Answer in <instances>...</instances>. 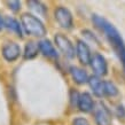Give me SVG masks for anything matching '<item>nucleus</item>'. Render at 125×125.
Instances as JSON below:
<instances>
[{
  "mask_svg": "<svg viewBox=\"0 0 125 125\" xmlns=\"http://www.w3.org/2000/svg\"><path fill=\"white\" fill-rule=\"evenodd\" d=\"M72 125H91L88 123L86 118H83V117H78L76 118L75 121L72 122Z\"/></svg>",
  "mask_w": 125,
  "mask_h": 125,
  "instance_id": "a211bd4d",
  "label": "nucleus"
},
{
  "mask_svg": "<svg viewBox=\"0 0 125 125\" xmlns=\"http://www.w3.org/2000/svg\"><path fill=\"white\" fill-rule=\"evenodd\" d=\"M28 5L30 6V8L32 9V10H34L36 13H38L39 15H45L46 14L45 5L42 4L40 1H29Z\"/></svg>",
  "mask_w": 125,
  "mask_h": 125,
  "instance_id": "dca6fc26",
  "label": "nucleus"
},
{
  "mask_svg": "<svg viewBox=\"0 0 125 125\" xmlns=\"http://www.w3.org/2000/svg\"><path fill=\"white\" fill-rule=\"evenodd\" d=\"M94 101L92 96L88 93H82L78 96V100H77V107L79 108L80 111L83 113H90L94 109Z\"/></svg>",
  "mask_w": 125,
  "mask_h": 125,
  "instance_id": "1a4fd4ad",
  "label": "nucleus"
},
{
  "mask_svg": "<svg viewBox=\"0 0 125 125\" xmlns=\"http://www.w3.org/2000/svg\"><path fill=\"white\" fill-rule=\"evenodd\" d=\"M4 27H6L8 30L13 31V32H15L19 37H22V28L20 25V23L16 21L15 19H13V17H5L4 19Z\"/></svg>",
  "mask_w": 125,
  "mask_h": 125,
  "instance_id": "ddd939ff",
  "label": "nucleus"
},
{
  "mask_svg": "<svg viewBox=\"0 0 125 125\" xmlns=\"http://www.w3.org/2000/svg\"><path fill=\"white\" fill-rule=\"evenodd\" d=\"M76 54L78 56V59H79L80 63H83L84 65L90 64L92 59V54H91V49H90V47H88V45L86 42H82V40H79L77 42Z\"/></svg>",
  "mask_w": 125,
  "mask_h": 125,
  "instance_id": "6e6552de",
  "label": "nucleus"
},
{
  "mask_svg": "<svg viewBox=\"0 0 125 125\" xmlns=\"http://www.w3.org/2000/svg\"><path fill=\"white\" fill-rule=\"evenodd\" d=\"M70 73H71L72 79L75 80L77 84H85L88 82V76L87 72L84 69L79 68V67H71L70 68Z\"/></svg>",
  "mask_w": 125,
  "mask_h": 125,
  "instance_id": "f8f14e48",
  "label": "nucleus"
},
{
  "mask_svg": "<svg viewBox=\"0 0 125 125\" xmlns=\"http://www.w3.org/2000/svg\"><path fill=\"white\" fill-rule=\"evenodd\" d=\"M94 116L98 125H111V113L101 101L94 106Z\"/></svg>",
  "mask_w": 125,
  "mask_h": 125,
  "instance_id": "7ed1b4c3",
  "label": "nucleus"
},
{
  "mask_svg": "<svg viewBox=\"0 0 125 125\" xmlns=\"http://www.w3.org/2000/svg\"><path fill=\"white\" fill-rule=\"evenodd\" d=\"M92 20L94 22L95 27L99 28L107 37L111 48L114 49L118 60L121 61L122 67H123V70H124L125 73V42L123 37H122V34L119 33V31L111 23L108 22L106 19H103L102 16L93 15Z\"/></svg>",
  "mask_w": 125,
  "mask_h": 125,
  "instance_id": "f257e3e1",
  "label": "nucleus"
},
{
  "mask_svg": "<svg viewBox=\"0 0 125 125\" xmlns=\"http://www.w3.org/2000/svg\"><path fill=\"white\" fill-rule=\"evenodd\" d=\"M88 84L96 96L101 98L104 95V80H101L96 76H92L88 78Z\"/></svg>",
  "mask_w": 125,
  "mask_h": 125,
  "instance_id": "9d476101",
  "label": "nucleus"
},
{
  "mask_svg": "<svg viewBox=\"0 0 125 125\" xmlns=\"http://www.w3.org/2000/svg\"><path fill=\"white\" fill-rule=\"evenodd\" d=\"M117 116L119 118H124L125 117V108L123 106H118L117 107Z\"/></svg>",
  "mask_w": 125,
  "mask_h": 125,
  "instance_id": "6ab92c4d",
  "label": "nucleus"
},
{
  "mask_svg": "<svg viewBox=\"0 0 125 125\" xmlns=\"http://www.w3.org/2000/svg\"><path fill=\"white\" fill-rule=\"evenodd\" d=\"M8 8H10L13 11H17L21 8V2L20 1H7Z\"/></svg>",
  "mask_w": 125,
  "mask_h": 125,
  "instance_id": "f3484780",
  "label": "nucleus"
},
{
  "mask_svg": "<svg viewBox=\"0 0 125 125\" xmlns=\"http://www.w3.org/2000/svg\"><path fill=\"white\" fill-rule=\"evenodd\" d=\"M21 54V47L16 42H7L2 47V56L8 62H13L19 59Z\"/></svg>",
  "mask_w": 125,
  "mask_h": 125,
  "instance_id": "0eeeda50",
  "label": "nucleus"
},
{
  "mask_svg": "<svg viewBox=\"0 0 125 125\" xmlns=\"http://www.w3.org/2000/svg\"><path fill=\"white\" fill-rule=\"evenodd\" d=\"M39 45V49L42 51V53L47 57H51V59H57V53L55 48H54L53 44L47 40V39H44L42 42H38Z\"/></svg>",
  "mask_w": 125,
  "mask_h": 125,
  "instance_id": "9b49d317",
  "label": "nucleus"
},
{
  "mask_svg": "<svg viewBox=\"0 0 125 125\" xmlns=\"http://www.w3.org/2000/svg\"><path fill=\"white\" fill-rule=\"evenodd\" d=\"M54 16H55V20L57 21V23L60 24V27L63 29H70L73 24L72 14L68 8L57 7L54 11Z\"/></svg>",
  "mask_w": 125,
  "mask_h": 125,
  "instance_id": "39448f33",
  "label": "nucleus"
},
{
  "mask_svg": "<svg viewBox=\"0 0 125 125\" xmlns=\"http://www.w3.org/2000/svg\"><path fill=\"white\" fill-rule=\"evenodd\" d=\"M39 51V45L38 42H27L25 45V48H24V59L27 60H30V59H33V57L37 56Z\"/></svg>",
  "mask_w": 125,
  "mask_h": 125,
  "instance_id": "4468645a",
  "label": "nucleus"
},
{
  "mask_svg": "<svg viewBox=\"0 0 125 125\" xmlns=\"http://www.w3.org/2000/svg\"><path fill=\"white\" fill-rule=\"evenodd\" d=\"M21 23L24 31L30 36L42 37L46 34V28L44 23L32 14H28V13L23 14L21 16Z\"/></svg>",
  "mask_w": 125,
  "mask_h": 125,
  "instance_id": "f03ea898",
  "label": "nucleus"
},
{
  "mask_svg": "<svg viewBox=\"0 0 125 125\" xmlns=\"http://www.w3.org/2000/svg\"><path fill=\"white\" fill-rule=\"evenodd\" d=\"M54 40H55V44L59 47V49L64 54V56H67L68 59H72L75 56V47L68 37H65L62 33H57L55 34Z\"/></svg>",
  "mask_w": 125,
  "mask_h": 125,
  "instance_id": "20e7f679",
  "label": "nucleus"
},
{
  "mask_svg": "<svg viewBox=\"0 0 125 125\" xmlns=\"http://www.w3.org/2000/svg\"><path fill=\"white\" fill-rule=\"evenodd\" d=\"M117 94V86L110 80H104V95H107V96H116Z\"/></svg>",
  "mask_w": 125,
  "mask_h": 125,
  "instance_id": "2eb2a0df",
  "label": "nucleus"
},
{
  "mask_svg": "<svg viewBox=\"0 0 125 125\" xmlns=\"http://www.w3.org/2000/svg\"><path fill=\"white\" fill-rule=\"evenodd\" d=\"M91 68L93 70L95 75L94 76L100 77V76H106L108 72V64H107L106 59L101 55V54H94L92 55L91 59Z\"/></svg>",
  "mask_w": 125,
  "mask_h": 125,
  "instance_id": "423d86ee",
  "label": "nucleus"
},
{
  "mask_svg": "<svg viewBox=\"0 0 125 125\" xmlns=\"http://www.w3.org/2000/svg\"><path fill=\"white\" fill-rule=\"evenodd\" d=\"M4 28V19L1 17V15H0V30Z\"/></svg>",
  "mask_w": 125,
  "mask_h": 125,
  "instance_id": "aec40b11",
  "label": "nucleus"
}]
</instances>
